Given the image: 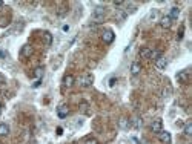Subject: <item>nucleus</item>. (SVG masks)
I'll list each match as a JSON object with an SVG mask.
<instances>
[{"label": "nucleus", "instance_id": "f257e3e1", "mask_svg": "<svg viewBox=\"0 0 192 144\" xmlns=\"http://www.w3.org/2000/svg\"><path fill=\"white\" fill-rule=\"evenodd\" d=\"M92 19L95 23H102L103 19H105V8L103 6H97L94 9V14H92Z\"/></svg>", "mask_w": 192, "mask_h": 144}, {"label": "nucleus", "instance_id": "f03ea898", "mask_svg": "<svg viewBox=\"0 0 192 144\" xmlns=\"http://www.w3.org/2000/svg\"><path fill=\"white\" fill-rule=\"evenodd\" d=\"M92 83H94V75L92 74H85V75H81L78 78V84L81 87H89Z\"/></svg>", "mask_w": 192, "mask_h": 144}, {"label": "nucleus", "instance_id": "7ed1b4c3", "mask_svg": "<svg viewBox=\"0 0 192 144\" xmlns=\"http://www.w3.org/2000/svg\"><path fill=\"white\" fill-rule=\"evenodd\" d=\"M102 39H103V42H105L106 45H111V43L114 42V39H115V34H114L111 29H106V31L102 34Z\"/></svg>", "mask_w": 192, "mask_h": 144}, {"label": "nucleus", "instance_id": "20e7f679", "mask_svg": "<svg viewBox=\"0 0 192 144\" xmlns=\"http://www.w3.org/2000/svg\"><path fill=\"white\" fill-rule=\"evenodd\" d=\"M157 135H158V139H160L163 144H171V139H172V138H171V133H169V132L161 130V132H158Z\"/></svg>", "mask_w": 192, "mask_h": 144}, {"label": "nucleus", "instance_id": "39448f33", "mask_svg": "<svg viewBox=\"0 0 192 144\" xmlns=\"http://www.w3.org/2000/svg\"><path fill=\"white\" fill-rule=\"evenodd\" d=\"M57 115H58L60 118H66V116L69 115V107H68L66 104H60V106L57 107Z\"/></svg>", "mask_w": 192, "mask_h": 144}, {"label": "nucleus", "instance_id": "423d86ee", "mask_svg": "<svg viewBox=\"0 0 192 144\" xmlns=\"http://www.w3.org/2000/svg\"><path fill=\"white\" fill-rule=\"evenodd\" d=\"M151 130L154 132V133H158V132H161L163 130V121L160 120V118H157L152 124H151Z\"/></svg>", "mask_w": 192, "mask_h": 144}, {"label": "nucleus", "instance_id": "0eeeda50", "mask_svg": "<svg viewBox=\"0 0 192 144\" xmlns=\"http://www.w3.org/2000/svg\"><path fill=\"white\" fill-rule=\"evenodd\" d=\"M177 78H178V81L183 83V84H187V83H189V74H187L186 71L178 72V74H177Z\"/></svg>", "mask_w": 192, "mask_h": 144}, {"label": "nucleus", "instance_id": "6e6552de", "mask_svg": "<svg viewBox=\"0 0 192 144\" xmlns=\"http://www.w3.org/2000/svg\"><path fill=\"white\" fill-rule=\"evenodd\" d=\"M20 55H22V57H25V58L31 57V55H32V46L25 45V46L22 48V51H20Z\"/></svg>", "mask_w": 192, "mask_h": 144}, {"label": "nucleus", "instance_id": "1a4fd4ad", "mask_svg": "<svg viewBox=\"0 0 192 144\" xmlns=\"http://www.w3.org/2000/svg\"><path fill=\"white\" fill-rule=\"evenodd\" d=\"M171 25H172V20L169 19V16H164V17L160 20V26H161V28H164V29H169V28H171Z\"/></svg>", "mask_w": 192, "mask_h": 144}, {"label": "nucleus", "instance_id": "9d476101", "mask_svg": "<svg viewBox=\"0 0 192 144\" xmlns=\"http://www.w3.org/2000/svg\"><path fill=\"white\" fill-rule=\"evenodd\" d=\"M155 66H157V69H164V68L168 66V60H166L164 57H158V58L155 60Z\"/></svg>", "mask_w": 192, "mask_h": 144}, {"label": "nucleus", "instance_id": "9b49d317", "mask_svg": "<svg viewBox=\"0 0 192 144\" xmlns=\"http://www.w3.org/2000/svg\"><path fill=\"white\" fill-rule=\"evenodd\" d=\"M141 72V65L138 63V61H134L132 65H131V74L132 75H138Z\"/></svg>", "mask_w": 192, "mask_h": 144}, {"label": "nucleus", "instance_id": "f8f14e48", "mask_svg": "<svg viewBox=\"0 0 192 144\" xmlns=\"http://www.w3.org/2000/svg\"><path fill=\"white\" fill-rule=\"evenodd\" d=\"M138 54H140V57H141V58H151L152 51H151L149 48H141V49L138 51Z\"/></svg>", "mask_w": 192, "mask_h": 144}, {"label": "nucleus", "instance_id": "ddd939ff", "mask_svg": "<svg viewBox=\"0 0 192 144\" xmlns=\"http://www.w3.org/2000/svg\"><path fill=\"white\" fill-rule=\"evenodd\" d=\"M178 17H180V8H177V6L171 8V13H169V19H171V20H174V19H178Z\"/></svg>", "mask_w": 192, "mask_h": 144}, {"label": "nucleus", "instance_id": "4468645a", "mask_svg": "<svg viewBox=\"0 0 192 144\" xmlns=\"http://www.w3.org/2000/svg\"><path fill=\"white\" fill-rule=\"evenodd\" d=\"M74 81H75L74 75H66V77L63 78V84H65L66 87H71V86L74 84Z\"/></svg>", "mask_w": 192, "mask_h": 144}, {"label": "nucleus", "instance_id": "2eb2a0df", "mask_svg": "<svg viewBox=\"0 0 192 144\" xmlns=\"http://www.w3.org/2000/svg\"><path fill=\"white\" fill-rule=\"evenodd\" d=\"M43 40H45V45L46 46H51L52 45V34L51 32H43Z\"/></svg>", "mask_w": 192, "mask_h": 144}, {"label": "nucleus", "instance_id": "dca6fc26", "mask_svg": "<svg viewBox=\"0 0 192 144\" xmlns=\"http://www.w3.org/2000/svg\"><path fill=\"white\" fill-rule=\"evenodd\" d=\"M129 126H131V121L128 118H120L119 120V127L120 129H128Z\"/></svg>", "mask_w": 192, "mask_h": 144}, {"label": "nucleus", "instance_id": "f3484780", "mask_svg": "<svg viewBox=\"0 0 192 144\" xmlns=\"http://www.w3.org/2000/svg\"><path fill=\"white\" fill-rule=\"evenodd\" d=\"M8 133H9V126L5 124V123H2V124H0V136H5Z\"/></svg>", "mask_w": 192, "mask_h": 144}, {"label": "nucleus", "instance_id": "a211bd4d", "mask_svg": "<svg viewBox=\"0 0 192 144\" xmlns=\"http://www.w3.org/2000/svg\"><path fill=\"white\" fill-rule=\"evenodd\" d=\"M89 104L86 103V101H81L80 103V112H83V113H89Z\"/></svg>", "mask_w": 192, "mask_h": 144}, {"label": "nucleus", "instance_id": "6ab92c4d", "mask_svg": "<svg viewBox=\"0 0 192 144\" xmlns=\"http://www.w3.org/2000/svg\"><path fill=\"white\" fill-rule=\"evenodd\" d=\"M184 135H187V136L192 135V124H190V123H187V124L184 126Z\"/></svg>", "mask_w": 192, "mask_h": 144}, {"label": "nucleus", "instance_id": "aec40b11", "mask_svg": "<svg viewBox=\"0 0 192 144\" xmlns=\"http://www.w3.org/2000/svg\"><path fill=\"white\" fill-rule=\"evenodd\" d=\"M83 144H99V141L95 139V138H92V136H88V138H85Z\"/></svg>", "mask_w": 192, "mask_h": 144}, {"label": "nucleus", "instance_id": "412c9836", "mask_svg": "<svg viewBox=\"0 0 192 144\" xmlns=\"http://www.w3.org/2000/svg\"><path fill=\"white\" fill-rule=\"evenodd\" d=\"M34 75L40 80L42 78V75H43V68H36V71H34Z\"/></svg>", "mask_w": 192, "mask_h": 144}, {"label": "nucleus", "instance_id": "4be33fe9", "mask_svg": "<svg viewBox=\"0 0 192 144\" xmlns=\"http://www.w3.org/2000/svg\"><path fill=\"white\" fill-rule=\"evenodd\" d=\"M6 25H8V19L2 17V19H0V26H6Z\"/></svg>", "mask_w": 192, "mask_h": 144}, {"label": "nucleus", "instance_id": "5701e85b", "mask_svg": "<svg viewBox=\"0 0 192 144\" xmlns=\"http://www.w3.org/2000/svg\"><path fill=\"white\" fill-rule=\"evenodd\" d=\"M183 32H184V26H181V28H180V31H178V35H177V39H178V40H181V39H183Z\"/></svg>", "mask_w": 192, "mask_h": 144}, {"label": "nucleus", "instance_id": "b1692460", "mask_svg": "<svg viewBox=\"0 0 192 144\" xmlns=\"http://www.w3.org/2000/svg\"><path fill=\"white\" fill-rule=\"evenodd\" d=\"M128 8H129V13H135V9H137V6L132 3H128Z\"/></svg>", "mask_w": 192, "mask_h": 144}, {"label": "nucleus", "instance_id": "393cba45", "mask_svg": "<svg viewBox=\"0 0 192 144\" xmlns=\"http://www.w3.org/2000/svg\"><path fill=\"white\" fill-rule=\"evenodd\" d=\"M115 81H117V80H115V78H111V80H109V86H111V87H112V86H114V84H115Z\"/></svg>", "mask_w": 192, "mask_h": 144}, {"label": "nucleus", "instance_id": "a878e982", "mask_svg": "<svg viewBox=\"0 0 192 144\" xmlns=\"http://www.w3.org/2000/svg\"><path fill=\"white\" fill-rule=\"evenodd\" d=\"M134 124H135V126L138 127V126H141V121H140L138 118H135V121H134Z\"/></svg>", "mask_w": 192, "mask_h": 144}, {"label": "nucleus", "instance_id": "bb28decb", "mask_svg": "<svg viewBox=\"0 0 192 144\" xmlns=\"http://www.w3.org/2000/svg\"><path fill=\"white\" fill-rule=\"evenodd\" d=\"M40 83H42V80H37V81H36L32 86H34V87H37V86H40Z\"/></svg>", "mask_w": 192, "mask_h": 144}, {"label": "nucleus", "instance_id": "cd10ccee", "mask_svg": "<svg viewBox=\"0 0 192 144\" xmlns=\"http://www.w3.org/2000/svg\"><path fill=\"white\" fill-rule=\"evenodd\" d=\"M63 133V129L62 127H57V135H62Z\"/></svg>", "mask_w": 192, "mask_h": 144}, {"label": "nucleus", "instance_id": "c85d7f7f", "mask_svg": "<svg viewBox=\"0 0 192 144\" xmlns=\"http://www.w3.org/2000/svg\"><path fill=\"white\" fill-rule=\"evenodd\" d=\"M114 5H115V6H122V5H123V2H114Z\"/></svg>", "mask_w": 192, "mask_h": 144}, {"label": "nucleus", "instance_id": "c756f323", "mask_svg": "<svg viewBox=\"0 0 192 144\" xmlns=\"http://www.w3.org/2000/svg\"><path fill=\"white\" fill-rule=\"evenodd\" d=\"M62 29H63V31H65V32H66V31H68V29H69V26H68V25H65V26H63V28H62Z\"/></svg>", "mask_w": 192, "mask_h": 144}, {"label": "nucleus", "instance_id": "7c9ffc66", "mask_svg": "<svg viewBox=\"0 0 192 144\" xmlns=\"http://www.w3.org/2000/svg\"><path fill=\"white\" fill-rule=\"evenodd\" d=\"M2 110H3V107H2V103H0V113H2Z\"/></svg>", "mask_w": 192, "mask_h": 144}, {"label": "nucleus", "instance_id": "2f4dec72", "mask_svg": "<svg viewBox=\"0 0 192 144\" xmlns=\"http://www.w3.org/2000/svg\"><path fill=\"white\" fill-rule=\"evenodd\" d=\"M3 6V2H2V0H0V8H2Z\"/></svg>", "mask_w": 192, "mask_h": 144}]
</instances>
